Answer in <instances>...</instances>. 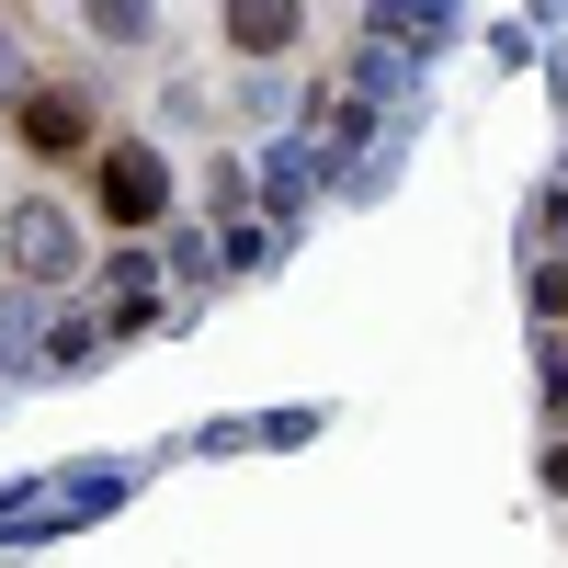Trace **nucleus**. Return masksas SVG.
Here are the masks:
<instances>
[{
  "label": "nucleus",
  "mask_w": 568,
  "mask_h": 568,
  "mask_svg": "<svg viewBox=\"0 0 568 568\" xmlns=\"http://www.w3.org/2000/svg\"><path fill=\"white\" fill-rule=\"evenodd\" d=\"M160 205H171V171H160L149 149H103V216H114V227H149Z\"/></svg>",
  "instance_id": "f257e3e1"
},
{
  "label": "nucleus",
  "mask_w": 568,
  "mask_h": 568,
  "mask_svg": "<svg viewBox=\"0 0 568 568\" xmlns=\"http://www.w3.org/2000/svg\"><path fill=\"white\" fill-rule=\"evenodd\" d=\"M23 149H34V160L91 149V103H80V91H34V103H23Z\"/></svg>",
  "instance_id": "f03ea898"
},
{
  "label": "nucleus",
  "mask_w": 568,
  "mask_h": 568,
  "mask_svg": "<svg viewBox=\"0 0 568 568\" xmlns=\"http://www.w3.org/2000/svg\"><path fill=\"white\" fill-rule=\"evenodd\" d=\"M227 45H251V58L296 45V0H227Z\"/></svg>",
  "instance_id": "7ed1b4c3"
},
{
  "label": "nucleus",
  "mask_w": 568,
  "mask_h": 568,
  "mask_svg": "<svg viewBox=\"0 0 568 568\" xmlns=\"http://www.w3.org/2000/svg\"><path fill=\"white\" fill-rule=\"evenodd\" d=\"M12 251H23V273H69V227H58V216H23Z\"/></svg>",
  "instance_id": "20e7f679"
}]
</instances>
